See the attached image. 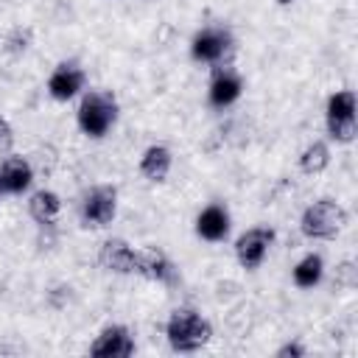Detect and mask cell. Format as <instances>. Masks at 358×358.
<instances>
[{"instance_id":"obj_13","label":"cell","mask_w":358,"mask_h":358,"mask_svg":"<svg viewBox=\"0 0 358 358\" xmlns=\"http://www.w3.org/2000/svg\"><path fill=\"white\" fill-rule=\"evenodd\" d=\"M34 182V168L25 157H6L0 162V193L20 196L31 187Z\"/></svg>"},{"instance_id":"obj_2","label":"cell","mask_w":358,"mask_h":358,"mask_svg":"<svg viewBox=\"0 0 358 358\" xmlns=\"http://www.w3.org/2000/svg\"><path fill=\"white\" fill-rule=\"evenodd\" d=\"M76 120L87 137L101 140L103 134H109V129L117 120V98L106 90H90L78 103Z\"/></svg>"},{"instance_id":"obj_12","label":"cell","mask_w":358,"mask_h":358,"mask_svg":"<svg viewBox=\"0 0 358 358\" xmlns=\"http://www.w3.org/2000/svg\"><path fill=\"white\" fill-rule=\"evenodd\" d=\"M243 92V81L241 76L232 70V67H218L210 78V87H207V101L210 106L215 109H224V106H232Z\"/></svg>"},{"instance_id":"obj_21","label":"cell","mask_w":358,"mask_h":358,"mask_svg":"<svg viewBox=\"0 0 358 358\" xmlns=\"http://www.w3.org/2000/svg\"><path fill=\"white\" fill-rule=\"evenodd\" d=\"M277 355H280V358H288V355H296V358H299V355H305V347L296 344V341H288L285 347L277 350Z\"/></svg>"},{"instance_id":"obj_4","label":"cell","mask_w":358,"mask_h":358,"mask_svg":"<svg viewBox=\"0 0 358 358\" xmlns=\"http://www.w3.org/2000/svg\"><path fill=\"white\" fill-rule=\"evenodd\" d=\"M117 215V190L112 185H95L81 199V224L87 229H103Z\"/></svg>"},{"instance_id":"obj_20","label":"cell","mask_w":358,"mask_h":358,"mask_svg":"<svg viewBox=\"0 0 358 358\" xmlns=\"http://www.w3.org/2000/svg\"><path fill=\"white\" fill-rule=\"evenodd\" d=\"M336 285L355 288V266H352V260H344V263L336 268Z\"/></svg>"},{"instance_id":"obj_10","label":"cell","mask_w":358,"mask_h":358,"mask_svg":"<svg viewBox=\"0 0 358 358\" xmlns=\"http://www.w3.org/2000/svg\"><path fill=\"white\" fill-rule=\"evenodd\" d=\"M84 81H87V76L78 62H59L53 67V73L48 76V92L56 101H70L84 90Z\"/></svg>"},{"instance_id":"obj_3","label":"cell","mask_w":358,"mask_h":358,"mask_svg":"<svg viewBox=\"0 0 358 358\" xmlns=\"http://www.w3.org/2000/svg\"><path fill=\"white\" fill-rule=\"evenodd\" d=\"M347 227V210L336 199H319L305 207L299 218V229L310 241H330Z\"/></svg>"},{"instance_id":"obj_6","label":"cell","mask_w":358,"mask_h":358,"mask_svg":"<svg viewBox=\"0 0 358 358\" xmlns=\"http://www.w3.org/2000/svg\"><path fill=\"white\" fill-rule=\"evenodd\" d=\"M232 50V34L224 25H204L190 42V56L201 64H221Z\"/></svg>"},{"instance_id":"obj_9","label":"cell","mask_w":358,"mask_h":358,"mask_svg":"<svg viewBox=\"0 0 358 358\" xmlns=\"http://www.w3.org/2000/svg\"><path fill=\"white\" fill-rule=\"evenodd\" d=\"M90 355L95 358H129L134 355V338L126 324H106L98 338L90 344Z\"/></svg>"},{"instance_id":"obj_18","label":"cell","mask_w":358,"mask_h":358,"mask_svg":"<svg viewBox=\"0 0 358 358\" xmlns=\"http://www.w3.org/2000/svg\"><path fill=\"white\" fill-rule=\"evenodd\" d=\"M330 165V148H327V143H322V140H313V143H308L305 148H302V154H299V168H302V173H322L324 168Z\"/></svg>"},{"instance_id":"obj_19","label":"cell","mask_w":358,"mask_h":358,"mask_svg":"<svg viewBox=\"0 0 358 358\" xmlns=\"http://www.w3.org/2000/svg\"><path fill=\"white\" fill-rule=\"evenodd\" d=\"M11 148H14V129H11V123L0 115V157H8Z\"/></svg>"},{"instance_id":"obj_8","label":"cell","mask_w":358,"mask_h":358,"mask_svg":"<svg viewBox=\"0 0 358 358\" xmlns=\"http://www.w3.org/2000/svg\"><path fill=\"white\" fill-rule=\"evenodd\" d=\"M134 274H140L143 280L159 282V285H176L179 282V268L173 266V260L159 252V249H137V266Z\"/></svg>"},{"instance_id":"obj_7","label":"cell","mask_w":358,"mask_h":358,"mask_svg":"<svg viewBox=\"0 0 358 358\" xmlns=\"http://www.w3.org/2000/svg\"><path fill=\"white\" fill-rule=\"evenodd\" d=\"M271 243H274V229L271 227H252V229H246V232L238 235V241H235V257H238V263L246 271H255L266 260Z\"/></svg>"},{"instance_id":"obj_15","label":"cell","mask_w":358,"mask_h":358,"mask_svg":"<svg viewBox=\"0 0 358 358\" xmlns=\"http://www.w3.org/2000/svg\"><path fill=\"white\" fill-rule=\"evenodd\" d=\"M62 213V199L59 193L42 187V190H34L31 199H28V215L39 224V227H53L56 218Z\"/></svg>"},{"instance_id":"obj_11","label":"cell","mask_w":358,"mask_h":358,"mask_svg":"<svg viewBox=\"0 0 358 358\" xmlns=\"http://www.w3.org/2000/svg\"><path fill=\"white\" fill-rule=\"evenodd\" d=\"M98 266L112 274H134L137 249L131 243H126L123 238H109L98 249Z\"/></svg>"},{"instance_id":"obj_1","label":"cell","mask_w":358,"mask_h":358,"mask_svg":"<svg viewBox=\"0 0 358 358\" xmlns=\"http://www.w3.org/2000/svg\"><path fill=\"white\" fill-rule=\"evenodd\" d=\"M165 336L173 352H196L213 338V324L196 308H176L165 322Z\"/></svg>"},{"instance_id":"obj_14","label":"cell","mask_w":358,"mask_h":358,"mask_svg":"<svg viewBox=\"0 0 358 358\" xmlns=\"http://www.w3.org/2000/svg\"><path fill=\"white\" fill-rule=\"evenodd\" d=\"M196 235L207 243H218L229 235V213L224 204H207L196 215Z\"/></svg>"},{"instance_id":"obj_17","label":"cell","mask_w":358,"mask_h":358,"mask_svg":"<svg viewBox=\"0 0 358 358\" xmlns=\"http://www.w3.org/2000/svg\"><path fill=\"white\" fill-rule=\"evenodd\" d=\"M322 274H324V260H322V255L310 252L294 266V285L296 288H313V285H319Z\"/></svg>"},{"instance_id":"obj_5","label":"cell","mask_w":358,"mask_h":358,"mask_svg":"<svg viewBox=\"0 0 358 358\" xmlns=\"http://www.w3.org/2000/svg\"><path fill=\"white\" fill-rule=\"evenodd\" d=\"M327 134L336 143H352L355 137V95L350 90H338L327 98Z\"/></svg>"},{"instance_id":"obj_16","label":"cell","mask_w":358,"mask_h":358,"mask_svg":"<svg viewBox=\"0 0 358 358\" xmlns=\"http://www.w3.org/2000/svg\"><path fill=\"white\" fill-rule=\"evenodd\" d=\"M171 162H173L171 148L154 143V145H148V148L143 151V157H140V173H143L148 182H165L168 173H171Z\"/></svg>"},{"instance_id":"obj_22","label":"cell","mask_w":358,"mask_h":358,"mask_svg":"<svg viewBox=\"0 0 358 358\" xmlns=\"http://www.w3.org/2000/svg\"><path fill=\"white\" fill-rule=\"evenodd\" d=\"M277 3H280V6H291L294 0H277Z\"/></svg>"}]
</instances>
